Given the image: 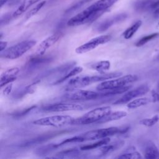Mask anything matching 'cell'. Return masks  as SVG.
<instances>
[{"mask_svg": "<svg viewBox=\"0 0 159 159\" xmlns=\"http://www.w3.org/2000/svg\"><path fill=\"white\" fill-rule=\"evenodd\" d=\"M124 144V141H119L111 144H106L100 147V152L101 155H104L110 153L115 150L120 148Z\"/></svg>", "mask_w": 159, "mask_h": 159, "instance_id": "22", "label": "cell"}, {"mask_svg": "<svg viewBox=\"0 0 159 159\" xmlns=\"http://www.w3.org/2000/svg\"><path fill=\"white\" fill-rule=\"evenodd\" d=\"M109 142H110V138L105 137V138L100 139L99 140H98L96 142L82 145L80 147V149L83 151H86V150H92V149H95L97 148H100L102 145L109 143Z\"/></svg>", "mask_w": 159, "mask_h": 159, "instance_id": "21", "label": "cell"}, {"mask_svg": "<svg viewBox=\"0 0 159 159\" xmlns=\"http://www.w3.org/2000/svg\"><path fill=\"white\" fill-rule=\"evenodd\" d=\"M86 66L93 70L96 71L100 73H106L111 68V63L108 60H101L99 61L91 62L86 65Z\"/></svg>", "mask_w": 159, "mask_h": 159, "instance_id": "15", "label": "cell"}, {"mask_svg": "<svg viewBox=\"0 0 159 159\" xmlns=\"http://www.w3.org/2000/svg\"><path fill=\"white\" fill-rule=\"evenodd\" d=\"M127 116V113L124 111H117L114 112L111 111L106 116H105L102 119L99 120L97 124L106 123L114 120H117L122 118H124Z\"/></svg>", "mask_w": 159, "mask_h": 159, "instance_id": "17", "label": "cell"}, {"mask_svg": "<svg viewBox=\"0 0 159 159\" xmlns=\"http://www.w3.org/2000/svg\"><path fill=\"white\" fill-rule=\"evenodd\" d=\"M9 0H1L0 3H1V7H2L4 4H5Z\"/></svg>", "mask_w": 159, "mask_h": 159, "instance_id": "38", "label": "cell"}, {"mask_svg": "<svg viewBox=\"0 0 159 159\" xmlns=\"http://www.w3.org/2000/svg\"><path fill=\"white\" fill-rule=\"evenodd\" d=\"M159 7V0H156L152 6V9H156Z\"/></svg>", "mask_w": 159, "mask_h": 159, "instance_id": "36", "label": "cell"}, {"mask_svg": "<svg viewBox=\"0 0 159 159\" xmlns=\"http://www.w3.org/2000/svg\"><path fill=\"white\" fill-rule=\"evenodd\" d=\"M122 75L121 72L116 71L111 73H103L98 75L76 76L71 78L68 82V86L71 89L80 88L91 85L93 83L102 82L107 80L119 77Z\"/></svg>", "mask_w": 159, "mask_h": 159, "instance_id": "2", "label": "cell"}, {"mask_svg": "<svg viewBox=\"0 0 159 159\" xmlns=\"http://www.w3.org/2000/svg\"><path fill=\"white\" fill-rule=\"evenodd\" d=\"M144 158L147 159H159V150L152 141H148L145 146Z\"/></svg>", "mask_w": 159, "mask_h": 159, "instance_id": "16", "label": "cell"}, {"mask_svg": "<svg viewBox=\"0 0 159 159\" xmlns=\"http://www.w3.org/2000/svg\"><path fill=\"white\" fill-rule=\"evenodd\" d=\"M74 117L68 115H55L38 119L33 121L36 125L61 127L68 125H73Z\"/></svg>", "mask_w": 159, "mask_h": 159, "instance_id": "7", "label": "cell"}, {"mask_svg": "<svg viewBox=\"0 0 159 159\" xmlns=\"http://www.w3.org/2000/svg\"><path fill=\"white\" fill-rule=\"evenodd\" d=\"M29 7H30L29 6V5L27 3V1L24 2L22 4H21L19 7L12 13V17H17L18 16H19L20 15H21L22 14H23Z\"/></svg>", "mask_w": 159, "mask_h": 159, "instance_id": "29", "label": "cell"}, {"mask_svg": "<svg viewBox=\"0 0 159 159\" xmlns=\"http://www.w3.org/2000/svg\"><path fill=\"white\" fill-rule=\"evenodd\" d=\"M61 35L60 33H55L42 40L36 48V51L35 53L36 57H40L43 55L49 48L53 46L60 39Z\"/></svg>", "mask_w": 159, "mask_h": 159, "instance_id": "12", "label": "cell"}, {"mask_svg": "<svg viewBox=\"0 0 159 159\" xmlns=\"http://www.w3.org/2000/svg\"><path fill=\"white\" fill-rule=\"evenodd\" d=\"M157 27H159V22H158V24H157Z\"/></svg>", "mask_w": 159, "mask_h": 159, "instance_id": "41", "label": "cell"}, {"mask_svg": "<svg viewBox=\"0 0 159 159\" xmlns=\"http://www.w3.org/2000/svg\"><path fill=\"white\" fill-rule=\"evenodd\" d=\"M142 24V22L140 20H137L134 24H133L131 26L128 27L124 32H123V37L125 39H130L132 38L134 35L137 32V31L139 29Z\"/></svg>", "mask_w": 159, "mask_h": 159, "instance_id": "23", "label": "cell"}, {"mask_svg": "<svg viewBox=\"0 0 159 159\" xmlns=\"http://www.w3.org/2000/svg\"><path fill=\"white\" fill-rule=\"evenodd\" d=\"M158 90H159V84H158Z\"/></svg>", "mask_w": 159, "mask_h": 159, "instance_id": "42", "label": "cell"}, {"mask_svg": "<svg viewBox=\"0 0 159 159\" xmlns=\"http://www.w3.org/2000/svg\"><path fill=\"white\" fill-rule=\"evenodd\" d=\"M7 45V42L6 41H1L0 42V51L1 52L4 50L6 48V47Z\"/></svg>", "mask_w": 159, "mask_h": 159, "instance_id": "35", "label": "cell"}, {"mask_svg": "<svg viewBox=\"0 0 159 159\" xmlns=\"http://www.w3.org/2000/svg\"><path fill=\"white\" fill-rule=\"evenodd\" d=\"M104 12L105 11L95 10L91 5L70 19L67 22V25L70 27H74L87 23H91L98 19Z\"/></svg>", "mask_w": 159, "mask_h": 159, "instance_id": "3", "label": "cell"}, {"mask_svg": "<svg viewBox=\"0 0 159 159\" xmlns=\"http://www.w3.org/2000/svg\"><path fill=\"white\" fill-rule=\"evenodd\" d=\"M111 111L110 106H102L88 111L82 116L75 118L73 125H86L97 123Z\"/></svg>", "mask_w": 159, "mask_h": 159, "instance_id": "4", "label": "cell"}, {"mask_svg": "<svg viewBox=\"0 0 159 159\" xmlns=\"http://www.w3.org/2000/svg\"><path fill=\"white\" fill-rule=\"evenodd\" d=\"M83 106L75 103H56L45 105L42 107V111L44 112H65L71 111H79L83 109Z\"/></svg>", "mask_w": 159, "mask_h": 159, "instance_id": "11", "label": "cell"}, {"mask_svg": "<svg viewBox=\"0 0 159 159\" xmlns=\"http://www.w3.org/2000/svg\"><path fill=\"white\" fill-rule=\"evenodd\" d=\"M138 1H139V0H138Z\"/></svg>", "mask_w": 159, "mask_h": 159, "instance_id": "43", "label": "cell"}, {"mask_svg": "<svg viewBox=\"0 0 159 159\" xmlns=\"http://www.w3.org/2000/svg\"><path fill=\"white\" fill-rule=\"evenodd\" d=\"M150 91V88L147 84H142L131 90L126 91L124 95H122L119 99H117L114 104H124L128 103L132 100L140 97L147 94Z\"/></svg>", "mask_w": 159, "mask_h": 159, "instance_id": "10", "label": "cell"}, {"mask_svg": "<svg viewBox=\"0 0 159 159\" xmlns=\"http://www.w3.org/2000/svg\"><path fill=\"white\" fill-rule=\"evenodd\" d=\"M155 60H157V61H159V50L157 53V55H155Z\"/></svg>", "mask_w": 159, "mask_h": 159, "instance_id": "40", "label": "cell"}, {"mask_svg": "<svg viewBox=\"0 0 159 159\" xmlns=\"http://www.w3.org/2000/svg\"><path fill=\"white\" fill-rule=\"evenodd\" d=\"M152 102H159V93L154 89L151 91Z\"/></svg>", "mask_w": 159, "mask_h": 159, "instance_id": "32", "label": "cell"}, {"mask_svg": "<svg viewBox=\"0 0 159 159\" xmlns=\"http://www.w3.org/2000/svg\"><path fill=\"white\" fill-rule=\"evenodd\" d=\"M104 96H106V94L104 91H101V93H99L89 90L78 89L66 94L65 98L71 101H88Z\"/></svg>", "mask_w": 159, "mask_h": 159, "instance_id": "8", "label": "cell"}, {"mask_svg": "<svg viewBox=\"0 0 159 159\" xmlns=\"http://www.w3.org/2000/svg\"><path fill=\"white\" fill-rule=\"evenodd\" d=\"M78 153V151L74 148H71V149H68V150H63V151H61L60 152H58L57 153V156L58 157H64L65 156H67V155H75V154H77Z\"/></svg>", "mask_w": 159, "mask_h": 159, "instance_id": "30", "label": "cell"}, {"mask_svg": "<svg viewBox=\"0 0 159 159\" xmlns=\"http://www.w3.org/2000/svg\"><path fill=\"white\" fill-rule=\"evenodd\" d=\"M127 15L125 13H122L120 14H117L112 17L107 19L104 21L100 22L97 25L96 30L98 32H99L106 31L114 24L125 20L127 18Z\"/></svg>", "mask_w": 159, "mask_h": 159, "instance_id": "13", "label": "cell"}, {"mask_svg": "<svg viewBox=\"0 0 159 159\" xmlns=\"http://www.w3.org/2000/svg\"><path fill=\"white\" fill-rule=\"evenodd\" d=\"M118 1L119 0H99L91 4V6L96 11L106 12Z\"/></svg>", "mask_w": 159, "mask_h": 159, "instance_id": "18", "label": "cell"}, {"mask_svg": "<svg viewBox=\"0 0 159 159\" xmlns=\"http://www.w3.org/2000/svg\"><path fill=\"white\" fill-rule=\"evenodd\" d=\"M116 158H133L140 159L142 158L141 154L137 150L135 147L132 146L125 150L123 153L115 157Z\"/></svg>", "mask_w": 159, "mask_h": 159, "instance_id": "19", "label": "cell"}, {"mask_svg": "<svg viewBox=\"0 0 159 159\" xmlns=\"http://www.w3.org/2000/svg\"><path fill=\"white\" fill-rule=\"evenodd\" d=\"M19 72V68L17 67L11 68L4 71L1 75V88L15 81Z\"/></svg>", "mask_w": 159, "mask_h": 159, "instance_id": "14", "label": "cell"}, {"mask_svg": "<svg viewBox=\"0 0 159 159\" xmlns=\"http://www.w3.org/2000/svg\"><path fill=\"white\" fill-rule=\"evenodd\" d=\"M158 36H159V33L158 32H155V33L149 34L148 35H145V36L142 37L140 39H139L135 43V45L136 47H142V46L144 45L145 44H146L147 43H148V42L157 38Z\"/></svg>", "mask_w": 159, "mask_h": 159, "instance_id": "26", "label": "cell"}, {"mask_svg": "<svg viewBox=\"0 0 159 159\" xmlns=\"http://www.w3.org/2000/svg\"><path fill=\"white\" fill-rule=\"evenodd\" d=\"M46 4V1H43L42 2H40L39 4H37L34 7L31 9L25 15V19H29L34 15H35Z\"/></svg>", "mask_w": 159, "mask_h": 159, "instance_id": "28", "label": "cell"}, {"mask_svg": "<svg viewBox=\"0 0 159 159\" xmlns=\"http://www.w3.org/2000/svg\"><path fill=\"white\" fill-rule=\"evenodd\" d=\"M83 68L81 66H76L75 68H73V69H71L68 73H66V75H65L63 77H61V78H60L59 80H58L56 82H55L53 84H60L61 83H63L64 81H65L66 80L70 79L73 76H75V75L80 73L82 72L83 71Z\"/></svg>", "mask_w": 159, "mask_h": 159, "instance_id": "25", "label": "cell"}, {"mask_svg": "<svg viewBox=\"0 0 159 159\" xmlns=\"http://www.w3.org/2000/svg\"><path fill=\"white\" fill-rule=\"evenodd\" d=\"M35 107H36V106H31V107H28L27 109H25L22 110L20 112H19L17 113V114H16V116L19 117V116H22L25 115V114H27V113H29V112H30L32 110H33L34 109H35Z\"/></svg>", "mask_w": 159, "mask_h": 159, "instance_id": "33", "label": "cell"}, {"mask_svg": "<svg viewBox=\"0 0 159 159\" xmlns=\"http://www.w3.org/2000/svg\"><path fill=\"white\" fill-rule=\"evenodd\" d=\"M156 0H139L135 4V8L137 11L143 12L152 9V6Z\"/></svg>", "mask_w": 159, "mask_h": 159, "instance_id": "24", "label": "cell"}, {"mask_svg": "<svg viewBox=\"0 0 159 159\" xmlns=\"http://www.w3.org/2000/svg\"><path fill=\"white\" fill-rule=\"evenodd\" d=\"M91 0H81L80 1L78 2L77 3H76L74 6H73L72 7H71L70 8H69L66 12H71V11H74L78 9H79L80 7H81L83 5H84V4L87 3L88 2L90 1Z\"/></svg>", "mask_w": 159, "mask_h": 159, "instance_id": "31", "label": "cell"}, {"mask_svg": "<svg viewBox=\"0 0 159 159\" xmlns=\"http://www.w3.org/2000/svg\"><path fill=\"white\" fill-rule=\"evenodd\" d=\"M36 43L37 42L34 40H27L22 41L12 47L6 48L4 50L1 52V57L2 58L10 60L17 59L35 46Z\"/></svg>", "mask_w": 159, "mask_h": 159, "instance_id": "6", "label": "cell"}, {"mask_svg": "<svg viewBox=\"0 0 159 159\" xmlns=\"http://www.w3.org/2000/svg\"><path fill=\"white\" fill-rule=\"evenodd\" d=\"M138 77L135 75H127L101 82L96 86L99 91H107L116 89L128 86L129 84L136 81Z\"/></svg>", "mask_w": 159, "mask_h": 159, "instance_id": "5", "label": "cell"}, {"mask_svg": "<svg viewBox=\"0 0 159 159\" xmlns=\"http://www.w3.org/2000/svg\"><path fill=\"white\" fill-rule=\"evenodd\" d=\"M154 14L156 16H159V7H158L157 9H156L154 11Z\"/></svg>", "mask_w": 159, "mask_h": 159, "instance_id": "39", "label": "cell"}, {"mask_svg": "<svg viewBox=\"0 0 159 159\" xmlns=\"http://www.w3.org/2000/svg\"><path fill=\"white\" fill-rule=\"evenodd\" d=\"M159 121V116L155 115L150 118H145L142 119L140 120L139 123L140 125H142L145 127H150L155 125Z\"/></svg>", "mask_w": 159, "mask_h": 159, "instance_id": "27", "label": "cell"}, {"mask_svg": "<svg viewBox=\"0 0 159 159\" xmlns=\"http://www.w3.org/2000/svg\"><path fill=\"white\" fill-rule=\"evenodd\" d=\"M12 83H10L7 84V85L6 86V88L3 90V94L4 95L9 94L11 93V92L12 91Z\"/></svg>", "mask_w": 159, "mask_h": 159, "instance_id": "34", "label": "cell"}, {"mask_svg": "<svg viewBox=\"0 0 159 159\" xmlns=\"http://www.w3.org/2000/svg\"><path fill=\"white\" fill-rule=\"evenodd\" d=\"M150 102H152V98L143 97V98H137L129 102L127 104V107L129 109H135L140 107L141 106H145Z\"/></svg>", "mask_w": 159, "mask_h": 159, "instance_id": "20", "label": "cell"}, {"mask_svg": "<svg viewBox=\"0 0 159 159\" xmlns=\"http://www.w3.org/2000/svg\"><path fill=\"white\" fill-rule=\"evenodd\" d=\"M39 1H40V0H29V1H27V3L29 5V6L30 7L32 5L34 4L35 3H36V2H39Z\"/></svg>", "mask_w": 159, "mask_h": 159, "instance_id": "37", "label": "cell"}, {"mask_svg": "<svg viewBox=\"0 0 159 159\" xmlns=\"http://www.w3.org/2000/svg\"><path fill=\"white\" fill-rule=\"evenodd\" d=\"M111 35H102L94 37L83 45L78 47L75 49V52L78 54H83L91 51L97 47L107 43L111 40Z\"/></svg>", "mask_w": 159, "mask_h": 159, "instance_id": "9", "label": "cell"}, {"mask_svg": "<svg viewBox=\"0 0 159 159\" xmlns=\"http://www.w3.org/2000/svg\"><path fill=\"white\" fill-rule=\"evenodd\" d=\"M129 130V127H110L103 129H99L87 131L78 135H75L61 141L57 144V147L61 146L69 143H80L87 140H94L101 139L105 137H109L116 134L126 133Z\"/></svg>", "mask_w": 159, "mask_h": 159, "instance_id": "1", "label": "cell"}]
</instances>
